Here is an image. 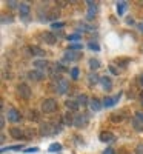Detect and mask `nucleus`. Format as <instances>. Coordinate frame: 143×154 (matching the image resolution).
Instances as JSON below:
<instances>
[{
	"label": "nucleus",
	"mask_w": 143,
	"mask_h": 154,
	"mask_svg": "<svg viewBox=\"0 0 143 154\" xmlns=\"http://www.w3.org/2000/svg\"><path fill=\"white\" fill-rule=\"evenodd\" d=\"M54 68H56V71H57V72H63V71H68V68H65V66L62 65V63H56V66H54Z\"/></svg>",
	"instance_id": "473e14b6"
},
{
	"label": "nucleus",
	"mask_w": 143,
	"mask_h": 154,
	"mask_svg": "<svg viewBox=\"0 0 143 154\" xmlns=\"http://www.w3.org/2000/svg\"><path fill=\"white\" fill-rule=\"evenodd\" d=\"M56 3H57L59 6H65V5L68 3V2H63V0H59V2H56Z\"/></svg>",
	"instance_id": "c03bdc74"
},
{
	"label": "nucleus",
	"mask_w": 143,
	"mask_h": 154,
	"mask_svg": "<svg viewBox=\"0 0 143 154\" xmlns=\"http://www.w3.org/2000/svg\"><path fill=\"white\" fill-rule=\"evenodd\" d=\"M28 79L34 80V82H40L45 79V72L43 71H38V69H34V71H29L28 72Z\"/></svg>",
	"instance_id": "6e6552de"
},
{
	"label": "nucleus",
	"mask_w": 143,
	"mask_h": 154,
	"mask_svg": "<svg viewBox=\"0 0 143 154\" xmlns=\"http://www.w3.org/2000/svg\"><path fill=\"white\" fill-rule=\"evenodd\" d=\"M126 8H128V2H119L117 3V12H119V16L123 14Z\"/></svg>",
	"instance_id": "4be33fe9"
},
{
	"label": "nucleus",
	"mask_w": 143,
	"mask_h": 154,
	"mask_svg": "<svg viewBox=\"0 0 143 154\" xmlns=\"http://www.w3.org/2000/svg\"><path fill=\"white\" fill-rule=\"evenodd\" d=\"M89 68L91 69H99L100 68V62L97 59H89Z\"/></svg>",
	"instance_id": "b1692460"
},
{
	"label": "nucleus",
	"mask_w": 143,
	"mask_h": 154,
	"mask_svg": "<svg viewBox=\"0 0 143 154\" xmlns=\"http://www.w3.org/2000/svg\"><path fill=\"white\" fill-rule=\"evenodd\" d=\"M125 119V116L122 114V112H112L111 114V122H114V123H119V122H122Z\"/></svg>",
	"instance_id": "412c9836"
},
{
	"label": "nucleus",
	"mask_w": 143,
	"mask_h": 154,
	"mask_svg": "<svg viewBox=\"0 0 143 154\" xmlns=\"http://www.w3.org/2000/svg\"><path fill=\"white\" fill-rule=\"evenodd\" d=\"M120 96H122V93H119L117 96H114V97H105L102 102H103V106H106V108H109V106H114L115 105V102L120 99Z\"/></svg>",
	"instance_id": "f8f14e48"
},
{
	"label": "nucleus",
	"mask_w": 143,
	"mask_h": 154,
	"mask_svg": "<svg viewBox=\"0 0 143 154\" xmlns=\"http://www.w3.org/2000/svg\"><path fill=\"white\" fill-rule=\"evenodd\" d=\"M29 120H40V116H38V112L35 111V109H32V111H29Z\"/></svg>",
	"instance_id": "cd10ccee"
},
{
	"label": "nucleus",
	"mask_w": 143,
	"mask_h": 154,
	"mask_svg": "<svg viewBox=\"0 0 143 154\" xmlns=\"http://www.w3.org/2000/svg\"><path fill=\"white\" fill-rule=\"evenodd\" d=\"M132 126H134V130H135V131H138V133H143V123H141V122H138L135 117L132 119Z\"/></svg>",
	"instance_id": "5701e85b"
},
{
	"label": "nucleus",
	"mask_w": 143,
	"mask_h": 154,
	"mask_svg": "<svg viewBox=\"0 0 143 154\" xmlns=\"http://www.w3.org/2000/svg\"><path fill=\"white\" fill-rule=\"evenodd\" d=\"M88 48H89V49H96V51H99V49H100L99 43H96V42H91V43L88 45Z\"/></svg>",
	"instance_id": "e433bc0d"
},
{
	"label": "nucleus",
	"mask_w": 143,
	"mask_h": 154,
	"mask_svg": "<svg viewBox=\"0 0 143 154\" xmlns=\"http://www.w3.org/2000/svg\"><path fill=\"white\" fill-rule=\"evenodd\" d=\"M119 154H129L128 151H125V149H122V152H119Z\"/></svg>",
	"instance_id": "09e8293b"
},
{
	"label": "nucleus",
	"mask_w": 143,
	"mask_h": 154,
	"mask_svg": "<svg viewBox=\"0 0 143 154\" xmlns=\"http://www.w3.org/2000/svg\"><path fill=\"white\" fill-rule=\"evenodd\" d=\"M89 106H91V109H93V111H100L102 106H103V103H100V100L97 97H94V99L89 100Z\"/></svg>",
	"instance_id": "dca6fc26"
},
{
	"label": "nucleus",
	"mask_w": 143,
	"mask_h": 154,
	"mask_svg": "<svg viewBox=\"0 0 143 154\" xmlns=\"http://www.w3.org/2000/svg\"><path fill=\"white\" fill-rule=\"evenodd\" d=\"M32 65H34L35 69H38V71H45V69L49 68V62H48V60H34Z\"/></svg>",
	"instance_id": "ddd939ff"
},
{
	"label": "nucleus",
	"mask_w": 143,
	"mask_h": 154,
	"mask_svg": "<svg viewBox=\"0 0 143 154\" xmlns=\"http://www.w3.org/2000/svg\"><path fill=\"white\" fill-rule=\"evenodd\" d=\"M99 139L102 140L103 143H111V142H114V140H115V134L111 133V131H102L100 136H99Z\"/></svg>",
	"instance_id": "0eeeda50"
},
{
	"label": "nucleus",
	"mask_w": 143,
	"mask_h": 154,
	"mask_svg": "<svg viewBox=\"0 0 143 154\" xmlns=\"http://www.w3.org/2000/svg\"><path fill=\"white\" fill-rule=\"evenodd\" d=\"M82 48H83V46H82V45H79V43H74V45H71V46H69V49H71V51H79V49H82Z\"/></svg>",
	"instance_id": "4c0bfd02"
},
{
	"label": "nucleus",
	"mask_w": 143,
	"mask_h": 154,
	"mask_svg": "<svg viewBox=\"0 0 143 154\" xmlns=\"http://www.w3.org/2000/svg\"><path fill=\"white\" fill-rule=\"evenodd\" d=\"M134 151H135V154H143V143H138Z\"/></svg>",
	"instance_id": "58836bf2"
},
{
	"label": "nucleus",
	"mask_w": 143,
	"mask_h": 154,
	"mask_svg": "<svg viewBox=\"0 0 143 154\" xmlns=\"http://www.w3.org/2000/svg\"><path fill=\"white\" fill-rule=\"evenodd\" d=\"M17 94L22 97V99H29L31 94H32V89L28 83H19L17 86Z\"/></svg>",
	"instance_id": "20e7f679"
},
{
	"label": "nucleus",
	"mask_w": 143,
	"mask_h": 154,
	"mask_svg": "<svg viewBox=\"0 0 143 154\" xmlns=\"http://www.w3.org/2000/svg\"><path fill=\"white\" fill-rule=\"evenodd\" d=\"M60 149H62V145H60V143H57V142H56V143H51V145H49V148H48V151H49V152H57V151H60Z\"/></svg>",
	"instance_id": "393cba45"
},
{
	"label": "nucleus",
	"mask_w": 143,
	"mask_h": 154,
	"mask_svg": "<svg viewBox=\"0 0 143 154\" xmlns=\"http://www.w3.org/2000/svg\"><path fill=\"white\" fill-rule=\"evenodd\" d=\"M138 83H140V85H141V86H143V74H141V75H140V77H138Z\"/></svg>",
	"instance_id": "de8ad7c7"
},
{
	"label": "nucleus",
	"mask_w": 143,
	"mask_h": 154,
	"mask_svg": "<svg viewBox=\"0 0 143 154\" xmlns=\"http://www.w3.org/2000/svg\"><path fill=\"white\" fill-rule=\"evenodd\" d=\"M51 26H53V28H54V29H57V28H59V29H60V28H62V26H65V23H63V22H54V23H53V25H51Z\"/></svg>",
	"instance_id": "c9c22d12"
},
{
	"label": "nucleus",
	"mask_w": 143,
	"mask_h": 154,
	"mask_svg": "<svg viewBox=\"0 0 143 154\" xmlns=\"http://www.w3.org/2000/svg\"><path fill=\"white\" fill-rule=\"evenodd\" d=\"M100 83L103 85V88H105L106 89V91H111V89H112V82H111V79H109V77H100Z\"/></svg>",
	"instance_id": "f3484780"
},
{
	"label": "nucleus",
	"mask_w": 143,
	"mask_h": 154,
	"mask_svg": "<svg viewBox=\"0 0 143 154\" xmlns=\"http://www.w3.org/2000/svg\"><path fill=\"white\" fill-rule=\"evenodd\" d=\"M109 69H111V72H112V74H119V71H117L112 65H109Z\"/></svg>",
	"instance_id": "37998d69"
},
{
	"label": "nucleus",
	"mask_w": 143,
	"mask_h": 154,
	"mask_svg": "<svg viewBox=\"0 0 143 154\" xmlns=\"http://www.w3.org/2000/svg\"><path fill=\"white\" fill-rule=\"evenodd\" d=\"M42 111L45 114H53L57 111V100L56 99H45L42 100Z\"/></svg>",
	"instance_id": "f257e3e1"
},
{
	"label": "nucleus",
	"mask_w": 143,
	"mask_h": 154,
	"mask_svg": "<svg viewBox=\"0 0 143 154\" xmlns=\"http://www.w3.org/2000/svg\"><path fill=\"white\" fill-rule=\"evenodd\" d=\"M37 151H38V148H37V146H34V148H26L23 152H37Z\"/></svg>",
	"instance_id": "a19ab883"
},
{
	"label": "nucleus",
	"mask_w": 143,
	"mask_h": 154,
	"mask_svg": "<svg viewBox=\"0 0 143 154\" xmlns=\"http://www.w3.org/2000/svg\"><path fill=\"white\" fill-rule=\"evenodd\" d=\"M140 103L143 105V94H141V97H140Z\"/></svg>",
	"instance_id": "8fccbe9b"
},
{
	"label": "nucleus",
	"mask_w": 143,
	"mask_h": 154,
	"mask_svg": "<svg viewBox=\"0 0 143 154\" xmlns=\"http://www.w3.org/2000/svg\"><path fill=\"white\" fill-rule=\"evenodd\" d=\"M17 3H19V2H8L9 8H16V6H17ZM17 8H19V6H17Z\"/></svg>",
	"instance_id": "79ce46f5"
},
{
	"label": "nucleus",
	"mask_w": 143,
	"mask_h": 154,
	"mask_svg": "<svg viewBox=\"0 0 143 154\" xmlns=\"http://www.w3.org/2000/svg\"><path fill=\"white\" fill-rule=\"evenodd\" d=\"M38 131H40L42 136H51V134L59 133V131H60V128H57V125L53 126V123H51V122H45V123L40 125V130H38Z\"/></svg>",
	"instance_id": "7ed1b4c3"
},
{
	"label": "nucleus",
	"mask_w": 143,
	"mask_h": 154,
	"mask_svg": "<svg viewBox=\"0 0 143 154\" xmlns=\"http://www.w3.org/2000/svg\"><path fill=\"white\" fill-rule=\"evenodd\" d=\"M115 63H119L120 66H123V68H125V66L128 65V63H129V59H117V60H115Z\"/></svg>",
	"instance_id": "c85d7f7f"
},
{
	"label": "nucleus",
	"mask_w": 143,
	"mask_h": 154,
	"mask_svg": "<svg viewBox=\"0 0 143 154\" xmlns=\"http://www.w3.org/2000/svg\"><path fill=\"white\" fill-rule=\"evenodd\" d=\"M34 136H35V133H34L32 130H26V131H25V139H26V140L32 139Z\"/></svg>",
	"instance_id": "c756f323"
},
{
	"label": "nucleus",
	"mask_w": 143,
	"mask_h": 154,
	"mask_svg": "<svg viewBox=\"0 0 143 154\" xmlns=\"http://www.w3.org/2000/svg\"><path fill=\"white\" fill-rule=\"evenodd\" d=\"M79 102L77 100H66V108L69 109V111H77L79 109Z\"/></svg>",
	"instance_id": "6ab92c4d"
},
{
	"label": "nucleus",
	"mask_w": 143,
	"mask_h": 154,
	"mask_svg": "<svg viewBox=\"0 0 143 154\" xmlns=\"http://www.w3.org/2000/svg\"><path fill=\"white\" fill-rule=\"evenodd\" d=\"M9 134H11L12 139H25V131H22L19 126L9 128Z\"/></svg>",
	"instance_id": "9b49d317"
},
{
	"label": "nucleus",
	"mask_w": 143,
	"mask_h": 154,
	"mask_svg": "<svg viewBox=\"0 0 143 154\" xmlns=\"http://www.w3.org/2000/svg\"><path fill=\"white\" fill-rule=\"evenodd\" d=\"M89 122V117H88V114L83 112V114H77L75 117H74V126L75 128H85Z\"/></svg>",
	"instance_id": "39448f33"
},
{
	"label": "nucleus",
	"mask_w": 143,
	"mask_h": 154,
	"mask_svg": "<svg viewBox=\"0 0 143 154\" xmlns=\"http://www.w3.org/2000/svg\"><path fill=\"white\" fill-rule=\"evenodd\" d=\"M103 154H117L114 148H106L105 151H103Z\"/></svg>",
	"instance_id": "ea45409f"
},
{
	"label": "nucleus",
	"mask_w": 143,
	"mask_h": 154,
	"mask_svg": "<svg viewBox=\"0 0 143 154\" xmlns=\"http://www.w3.org/2000/svg\"><path fill=\"white\" fill-rule=\"evenodd\" d=\"M137 28H138L140 32H143V22H141V23H137Z\"/></svg>",
	"instance_id": "a18cd8bd"
},
{
	"label": "nucleus",
	"mask_w": 143,
	"mask_h": 154,
	"mask_svg": "<svg viewBox=\"0 0 143 154\" xmlns=\"http://www.w3.org/2000/svg\"><path fill=\"white\" fill-rule=\"evenodd\" d=\"M63 122H65V125H66V126L74 125V119H72L71 111H69V112H65V116H63Z\"/></svg>",
	"instance_id": "aec40b11"
},
{
	"label": "nucleus",
	"mask_w": 143,
	"mask_h": 154,
	"mask_svg": "<svg viewBox=\"0 0 143 154\" xmlns=\"http://www.w3.org/2000/svg\"><path fill=\"white\" fill-rule=\"evenodd\" d=\"M97 82H100V79H99V75H96V74H94V75H89V83H91V85H93V83L96 85Z\"/></svg>",
	"instance_id": "72a5a7b5"
},
{
	"label": "nucleus",
	"mask_w": 143,
	"mask_h": 154,
	"mask_svg": "<svg viewBox=\"0 0 143 154\" xmlns=\"http://www.w3.org/2000/svg\"><path fill=\"white\" fill-rule=\"evenodd\" d=\"M79 72H80L79 68H72V69H71V77H72L74 80H75V79H79Z\"/></svg>",
	"instance_id": "2f4dec72"
},
{
	"label": "nucleus",
	"mask_w": 143,
	"mask_h": 154,
	"mask_svg": "<svg viewBox=\"0 0 143 154\" xmlns=\"http://www.w3.org/2000/svg\"><path fill=\"white\" fill-rule=\"evenodd\" d=\"M77 102H79V105L85 106V105L88 103V97H86V94H80L79 97H77Z\"/></svg>",
	"instance_id": "a878e982"
},
{
	"label": "nucleus",
	"mask_w": 143,
	"mask_h": 154,
	"mask_svg": "<svg viewBox=\"0 0 143 154\" xmlns=\"http://www.w3.org/2000/svg\"><path fill=\"white\" fill-rule=\"evenodd\" d=\"M59 16H60V11L57 9V8H54V9H51L49 11V19H59Z\"/></svg>",
	"instance_id": "bb28decb"
},
{
	"label": "nucleus",
	"mask_w": 143,
	"mask_h": 154,
	"mask_svg": "<svg viewBox=\"0 0 143 154\" xmlns=\"http://www.w3.org/2000/svg\"><path fill=\"white\" fill-rule=\"evenodd\" d=\"M51 88H54V91H57L59 94H66L69 91V83L65 80V79H60V80H56Z\"/></svg>",
	"instance_id": "f03ea898"
},
{
	"label": "nucleus",
	"mask_w": 143,
	"mask_h": 154,
	"mask_svg": "<svg viewBox=\"0 0 143 154\" xmlns=\"http://www.w3.org/2000/svg\"><path fill=\"white\" fill-rule=\"evenodd\" d=\"M29 53L32 56H45V51L40 46H37V45H31L29 46Z\"/></svg>",
	"instance_id": "a211bd4d"
},
{
	"label": "nucleus",
	"mask_w": 143,
	"mask_h": 154,
	"mask_svg": "<svg viewBox=\"0 0 143 154\" xmlns=\"http://www.w3.org/2000/svg\"><path fill=\"white\" fill-rule=\"evenodd\" d=\"M68 40H69V42H77V40H80V34H71V35H68Z\"/></svg>",
	"instance_id": "7c9ffc66"
},
{
	"label": "nucleus",
	"mask_w": 143,
	"mask_h": 154,
	"mask_svg": "<svg viewBox=\"0 0 143 154\" xmlns=\"http://www.w3.org/2000/svg\"><path fill=\"white\" fill-rule=\"evenodd\" d=\"M134 117H135V119H137L138 122H141V123H143V111H137Z\"/></svg>",
	"instance_id": "f704fd0d"
},
{
	"label": "nucleus",
	"mask_w": 143,
	"mask_h": 154,
	"mask_svg": "<svg viewBox=\"0 0 143 154\" xmlns=\"http://www.w3.org/2000/svg\"><path fill=\"white\" fill-rule=\"evenodd\" d=\"M0 126H5V117H3V116H2V119H0Z\"/></svg>",
	"instance_id": "49530a36"
},
{
	"label": "nucleus",
	"mask_w": 143,
	"mask_h": 154,
	"mask_svg": "<svg viewBox=\"0 0 143 154\" xmlns=\"http://www.w3.org/2000/svg\"><path fill=\"white\" fill-rule=\"evenodd\" d=\"M6 117H8L9 122L17 123V122H20V119H22V114H20L19 109H16V108L11 106V108H8V111H6Z\"/></svg>",
	"instance_id": "423d86ee"
},
{
	"label": "nucleus",
	"mask_w": 143,
	"mask_h": 154,
	"mask_svg": "<svg viewBox=\"0 0 143 154\" xmlns=\"http://www.w3.org/2000/svg\"><path fill=\"white\" fill-rule=\"evenodd\" d=\"M19 12H20V16H22L23 19H26V17L29 16V12H31L29 5H28V3H20V5H19Z\"/></svg>",
	"instance_id": "4468645a"
},
{
	"label": "nucleus",
	"mask_w": 143,
	"mask_h": 154,
	"mask_svg": "<svg viewBox=\"0 0 143 154\" xmlns=\"http://www.w3.org/2000/svg\"><path fill=\"white\" fill-rule=\"evenodd\" d=\"M42 38H43V42H45V43H48V45H54V43L57 42L56 34H54V32H49V31L43 32V34H42Z\"/></svg>",
	"instance_id": "9d476101"
},
{
	"label": "nucleus",
	"mask_w": 143,
	"mask_h": 154,
	"mask_svg": "<svg viewBox=\"0 0 143 154\" xmlns=\"http://www.w3.org/2000/svg\"><path fill=\"white\" fill-rule=\"evenodd\" d=\"M141 53H143V45H141Z\"/></svg>",
	"instance_id": "3c124183"
},
{
	"label": "nucleus",
	"mask_w": 143,
	"mask_h": 154,
	"mask_svg": "<svg viewBox=\"0 0 143 154\" xmlns=\"http://www.w3.org/2000/svg\"><path fill=\"white\" fill-rule=\"evenodd\" d=\"M65 60H69V62H77V60H80L82 59V53H75V51H71L68 49L66 53H65Z\"/></svg>",
	"instance_id": "1a4fd4ad"
},
{
	"label": "nucleus",
	"mask_w": 143,
	"mask_h": 154,
	"mask_svg": "<svg viewBox=\"0 0 143 154\" xmlns=\"http://www.w3.org/2000/svg\"><path fill=\"white\" fill-rule=\"evenodd\" d=\"M86 5H88V19H93L94 17V14L97 12V5H96V2H86Z\"/></svg>",
	"instance_id": "2eb2a0df"
}]
</instances>
